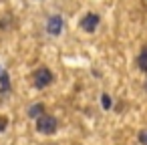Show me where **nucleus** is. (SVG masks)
I'll return each instance as SVG.
<instances>
[{
	"label": "nucleus",
	"mask_w": 147,
	"mask_h": 145,
	"mask_svg": "<svg viewBox=\"0 0 147 145\" xmlns=\"http://www.w3.org/2000/svg\"><path fill=\"white\" fill-rule=\"evenodd\" d=\"M6 125H8V119L0 115V131H4V129H6Z\"/></svg>",
	"instance_id": "1a4fd4ad"
},
{
	"label": "nucleus",
	"mask_w": 147,
	"mask_h": 145,
	"mask_svg": "<svg viewBox=\"0 0 147 145\" xmlns=\"http://www.w3.org/2000/svg\"><path fill=\"white\" fill-rule=\"evenodd\" d=\"M101 101H103V107H105V109H109V107H111V99H109V95H103V97H101Z\"/></svg>",
	"instance_id": "6e6552de"
},
{
	"label": "nucleus",
	"mask_w": 147,
	"mask_h": 145,
	"mask_svg": "<svg viewBox=\"0 0 147 145\" xmlns=\"http://www.w3.org/2000/svg\"><path fill=\"white\" fill-rule=\"evenodd\" d=\"M139 143L141 145H147V129H141L139 131Z\"/></svg>",
	"instance_id": "0eeeda50"
},
{
	"label": "nucleus",
	"mask_w": 147,
	"mask_h": 145,
	"mask_svg": "<svg viewBox=\"0 0 147 145\" xmlns=\"http://www.w3.org/2000/svg\"><path fill=\"white\" fill-rule=\"evenodd\" d=\"M137 67H139L143 73H147V47H143V51L139 53V57H137Z\"/></svg>",
	"instance_id": "39448f33"
},
{
	"label": "nucleus",
	"mask_w": 147,
	"mask_h": 145,
	"mask_svg": "<svg viewBox=\"0 0 147 145\" xmlns=\"http://www.w3.org/2000/svg\"><path fill=\"white\" fill-rule=\"evenodd\" d=\"M47 32L53 34V36H59L63 32V18L61 16H51L49 22H47Z\"/></svg>",
	"instance_id": "20e7f679"
},
{
	"label": "nucleus",
	"mask_w": 147,
	"mask_h": 145,
	"mask_svg": "<svg viewBox=\"0 0 147 145\" xmlns=\"http://www.w3.org/2000/svg\"><path fill=\"white\" fill-rule=\"evenodd\" d=\"M36 129H38L40 133H45V135L55 133V129H57V119H55L53 115H42V117L36 119Z\"/></svg>",
	"instance_id": "f257e3e1"
},
{
	"label": "nucleus",
	"mask_w": 147,
	"mask_h": 145,
	"mask_svg": "<svg viewBox=\"0 0 147 145\" xmlns=\"http://www.w3.org/2000/svg\"><path fill=\"white\" fill-rule=\"evenodd\" d=\"M145 89H147V85H145Z\"/></svg>",
	"instance_id": "9b49d317"
},
{
	"label": "nucleus",
	"mask_w": 147,
	"mask_h": 145,
	"mask_svg": "<svg viewBox=\"0 0 147 145\" xmlns=\"http://www.w3.org/2000/svg\"><path fill=\"white\" fill-rule=\"evenodd\" d=\"M53 83V73L47 69V67H40L36 73H34V87L36 89H45Z\"/></svg>",
	"instance_id": "f03ea898"
},
{
	"label": "nucleus",
	"mask_w": 147,
	"mask_h": 145,
	"mask_svg": "<svg viewBox=\"0 0 147 145\" xmlns=\"http://www.w3.org/2000/svg\"><path fill=\"white\" fill-rule=\"evenodd\" d=\"M28 115L30 117H34V119H38V117H42L45 115V107L38 103V105H32L30 109H28Z\"/></svg>",
	"instance_id": "423d86ee"
},
{
	"label": "nucleus",
	"mask_w": 147,
	"mask_h": 145,
	"mask_svg": "<svg viewBox=\"0 0 147 145\" xmlns=\"http://www.w3.org/2000/svg\"><path fill=\"white\" fill-rule=\"evenodd\" d=\"M99 14H95V12H89L85 18H83V22H81V26H83V30L85 32H95V28L99 26Z\"/></svg>",
	"instance_id": "7ed1b4c3"
},
{
	"label": "nucleus",
	"mask_w": 147,
	"mask_h": 145,
	"mask_svg": "<svg viewBox=\"0 0 147 145\" xmlns=\"http://www.w3.org/2000/svg\"><path fill=\"white\" fill-rule=\"evenodd\" d=\"M0 81H2V89H8V75H6V73L0 77Z\"/></svg>",
	"instance_id": "9d476101"
}]
</instances>
